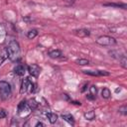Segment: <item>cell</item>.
<instances>
[{
  "label": "cell",
  "mask_w": 127,
  "mask_h": 127,
  "mask_svg": "<svg viewBox=\"0 0 127 127\" xmlns=\"http://www.w3.org/2000/svg\"><path fill=\"white\" fill-rule=\"evenodd\" d=\"M35 126H36V127H38V126H45V124H44L43 122H40V121H39V122H37V123H36V125H35Z\"/></svg>",
  "instance_id": "603a6c76"
},
{
  "label": "cell",
  "mask_w": 127,
  "mask_h": 127,
  "mask_svg": "<svg viewBox=\"0 0 127 127\" xmlns=\"http://www.w3.org/2000/svg\"><path fill=\"white\" fill-rule=\"evenodd\" d=\"M96 43L100 46H114L116 45V40L110 36H100L96 39Z\"/></svg>",
  "instance_id": "3957f363"
},
{
  "label": "cell",
  "mask_w": 127,
  "mask_h": 127,
  "mask_svg": "<svg viewBox=\"0 0 127 127\" xmlns=\"http://www.w3.org/2000/svg\"><path fill=\"white\" fill-rule=\"evenodd\" d=\"M49 57L51 59H61L63 58V53L60 50H53L49 53Z\"/></svg>",
  "instance_id": "30bf717a"
},
{
  "label": "cell",
  "mask_w": 127,
  "mask_h": 127,
  "mask_svg": "<svg viewBox=\"0 0 127 127\" xmlns=\"http://www.w3.org/2000/svg\"><path fill=\"white\" fill-rule=\"evenodd\" d=\"M29 78H25L22 80L21 82V88H20V92L21 93H26L28 91V84H29Z\"/></svg>",
  "instance_id": "7c38bea8"
},
{
  "label": "cell",
  "mask_w": 127,
  "mask_h": 127,
  "mask_svg": "<svg viewBox=\"0 0 127 127\" xmlns=\"http://www.w3.org/2000/svg\"><path fill=\"white\" fill-rule=\"evenodd\" d=\"M119 113H121L122 115H127V106L126 105H123V106H121V107H119Z\"/></svg>",
  "instance_id": "44dd1931"
},
{
  "label": "cell",
  "mask_w": 127,
  "mask_h": 127,
  "mask_svg": "<svg viewBox=\"0 0 127 127\" xmlns=\"http://www.w3.org/2000/svg\"><path fill=\"white\" fill-rule=\"evenodd\" d=\"M73 33H74V35L75 36H77V37H80V38H83V37H88L89 35H90V32H89V30H87V29H78V30H74L73 31Z\"/></svg>",
  "instance_id": "52a82bcc"
},
{
  "label": "cell",
  "mask_w": 127,
  "mask_h": 127,
  "mask_svg": "<svg viewBox=\"0 0 127 127\" xmlns=\"http://www.w3.org/2000/svg\"><path fill=\"white\" fill-rule=\"evenodd\" d=\"M119 62H120V64H121V65L124 67V68H126L127 67V61H126V57L124 56V55H122V57L119 59Z\"/></svg>",
  "instance_id": "ffe728a7"
},
{
  "label": "cell",
  "mask_w": 127,
  "mask_h": 127,
  "mask_svg": "<svg viewBox=\"0 0 127 127\" xmlns=\"http://www.w3.org/2000/svg\"><path fill=\"white\" fill-rule=\"evenodd\" d=\"M27 104H28V106H29V108H30L31 110H36V109L38 108V106H39V103H38V101H37L35 98L29 99V100L27 101Z\"/></svg>",
  "instance_id": "8fae6325"
},
{
  "label": "cell",
  "mask_w": 127,
  "mask_h": 127,
  "mask_svg": "<svg viewBox=\"0 0 127 127\" xmlns=\"http://www.w3.org/2000/svg\"><path fill=\"white\" fill-rule=\"evenodd\" d=\"M28 71H29V73H30L32 76L37 77V76L40 74L41 68H40V66L37 65V64H31V65L28 66Z\"/></svg>",
  "instance_id": "5b68a950"
},
{
  "label": "cell",
  "mask_w": 127,
  "mask_h": 127,
  "mask_svg": "<svg viewBox=\"0 0 127 127\" xmlns=\"http://www.w3.org/2000/svg\"><path fill=\"white\" fill-rule=\"evenodd\" d=\"M96 94H97V88L95 85H92L89 87V93L86 95V98L89 100H93V99H95Z\"/></svg>",
  "instance_id": "ba28073f"
},
{
  "label": "cell",
  "mask_w": 127,
  "mask_h": 127,
  "mask_svg": "<svg viewBox=\"0 0 127 127\" xmlns=\"http://www.w3.org/2000/svg\"><path fill=\"white\" fill-rule=\"evenodd\" d=\"M6 116H7V112H6V110L3 109V108H1V109H0V119L5 118Z\"/></svg>",
  "instance_id": "7402d4cb"
},
{
  "label": "cell",
  "mask_w": 127,
  "mask_h": 127,
  "mask_svg": "<svg viewBox=\"0 0 127 127\" xmlns=\"http://www.w3.org/2000/svg\"><path fill=\"white\" fill-rule=\"evenodd\" d=\"M46 116H47V118L49 119L50 123H52V124L56 123V122H57V120H58V115H57L56 113H53V112H48V113L46 114Z\"/></svg>",
  "instance_id": "4fadbf2b"
},
{
  "label": "cell",
  "mask_w": 127,
  "mask_h": 127,
  "mask_svg": "<svg viewBox=\"0 0 127 127\" xmlns=\"http://www.w3.org/2000/svg\"><path fill=\"white\" fill-rule=\"evenodd\" d=\"M37 35H38V30H36V29H32L27 32V37L29 39H34Z\"/></svg>",
  "instance_id": "e0dca14e"
},
{
  "label": "cell",
  "mask_w": 127,
  "mask_h": 127,
  "mask_svg": "<svg viewBox=\"0 0 127 127\" xmlns=\"http://www.w3.org/2000/svg\"><path fill=\"white\" fill-rule=\"evenodd\" d=\"M12 94V87L7 81H0V97L2 100H6Z\"/></svg>",
  "instance_id": "7a4b0ae2"
},
{
  "label": "cell",
  "mask_w": 127,
  "mask_h": 127,
  "mask_svg": "<svg viewBox=\"0 0 127 127\" xmlns=\"http://www.w3.org/2000/svg\"><path fill=\"white\" fill-rule=\"evenodd\" d=\"M14 72H15L17 75L22 76V75H24L25 72H26V66L23 65V64H18V65L15 66V68H14Z\"/></svg>",
  "instance_id": "9c48e42d"
},
{
  "label": "cell",
  "mask_w": 127,
  "mask_h": 127,
  "mask_svg": "<svg viewBox=\"0 0 127 127\" xmlns=\"http://www.w3.org/2000/svg\"><path fill=\"white\" fill-rule=\"evenodd\" d=\"M84 118H85L86 120H89V121L94 120V119H95V112H94L93 110H90V111L85 112V113H84Z\"/></svg>",
  "instance_id": "9a60e30c"
},
{
  "label": "cell",
  "mask_w": 127,
  "mask_h": 127,
  "mask_svg": "<svg viewBox=\"0 0 127 127\" xmlns=\"http://www.w3.org/2000/svg\"><path fill=\"white\" fill-rule=\"evenodd\" d=\"M101 96H102L103 98H105V99H108V98L111 96V92H110L109 88H107V87L103 88L102 91H101Z\"/></svg>",
  "instance_id": "2e32d148"
},
{
  "label": "cell",
  "mask_w": 127,
  "mask_h": 127,
  "mask_svg": "<svg viewBox=\"0 0 127 127\" xmlns=\"http://www.w3.org/2000/svg\"><path fill=\"white\" fill-rule=\"evenodd\" d=\"M83 73L92 75V76H102V75H109V72L105 70H83Z\"/></svg>",
  "instance_id": "277c9868"
},
{
  "label": "cell",
  "mask_w": 127,
  "mask_h": 127,
  "mask_svg": "<svg viewBox=\"0 0 127 127\" xmlns=\"http://www.w3.org/2000/svg\"><path fill=\"white\" fill-rule=\"evenodd\" d=\"M75 63L79 65H86V64H89V61L86 60V59H78L75 61Z\"/></svg>",
  "instance_id": "d6986e66"
},
{
  "label": "cell",
  "mask_w": 127,
  "mask_h": 127,
  "mask_svg": "<svg viewBox=\"0 0 127 127\" xmlns=\"http://www.w3.org/2000/svg\"><path fill=\"white\" fill-rule=\"evenodd\" d=\"M86 87H87V83H85V84L82 86V88H81V92H84L85 89H86Z\"/></svg>",
  "instance_id": "cb8c5ba5"
},
{
  "label": "cell",
  "mask_w": 127,
  "mask_h": 127,
  "mask_svg": "<svg viewBox=\"0 0 127 127\" xmlns=\"http://www.w3.org/2000/svg\"><path fill=\"white\" fill-rule=\"evenodd\" d=\"M7 55H8V58L12 62H15V61H17L19 59V56H20V46H19L17 41L12 40V41L9 42L8 47H7Z\"/></svg>",
  "instance_id": "6da1fadb"
},
{
  "label": "cell",
  "mask_w": 127,
  "mask_h": 127,
  "mask_svg": "<svg viewBox=\"0 0 127 127\" xmlns=\"http://www.w3.org/2000/svg\"><path fill=\"white\" fill-rule=\"evenodd\" d=\"M62 118L64 120V121H66L68 124H70V125H74V119H73V117H72V115L71 114H63L62 115Z\"/></svg>",
  "instance_id": "5bb4252c"
},
{
  "label": "cell",
  "mask_w": 127,
  "mask_h": 127,
  "mask_svg": "<svg viewBox=\"0 0 127 127\" xmlns=\"http://www.w3.org/2000/svg\"><path fill=\"white\" fill-rule=\"evenodd\" d=\"M70 103H72V104H76V105H80V104H81L80 102H78V101H73V100H70Z\"/></svg>",
  "instance_id": "d4e9b609"
},
{
  "label": "cell",
  "mask_w": 127,
  "mask_h": 127,
  "mask_svg": "<svg viewBox=\"0 0 127 127\" xmlns=\"http://www.w3.org/2000/svg\"><path fill=\"white\" fill-rule=\"evenodd\" d=\"M30 108H29V106H28V104H27V101L26 100H22L19 104H18V114H22V113H24V111H27V112H30Z\"/></svg>",
  "instance_id": "8992f818"
},
{
  "label": "cell",
  "mask_w": 127,
  "mask_h": 127,
  "mask_svg": "<svg viewBox=\"0 0 127 127\" xmlns=\"http://www.w3.org/2000/svg\"><path fill=\"white\" fill-rule=\"evenodd\" d=\"M104 6H111V7H121V8H123V9H126V4H121V3H119V4H116V3H105L104 4Z\"/></svg>",
  "instance_id": "ac0fdd59"
}]
</instances>
